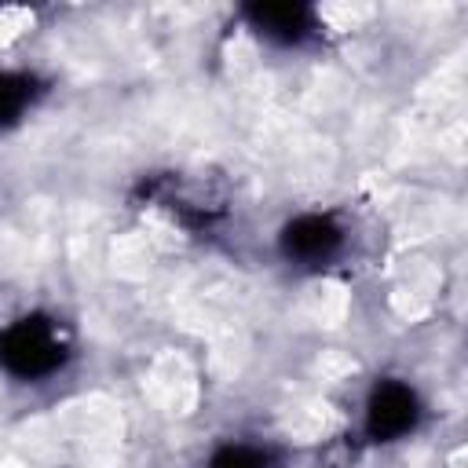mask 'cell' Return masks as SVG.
<instances>
[{
  "mask_svg": "<svg viewBox=\"0 0 468 468\" xmlns=\"http://www.w3.org/2000/svg\"><path fill=\"white\" fill-rule=\"evenodd\" d=\"M4 362L22 377H40L62 362V336L44 318H26L15 329H7L0 344Z\"/></svg>",
  "mask_w": 468,
  "mask_h": 468,
  "instance_id": "1",
  "label": "cell"
},
{
  "mask_svg": "<svg viewBox=\"0 0 468 468\" xmlns=\"http://www.w3.org/2000/svg\"><path fill=\"white\" fill-rule=\"evenodd\" d=\"M333 241H336V230L325 219H314L311 216V219H300V223L289 227V252H296L303 260L325 256L333 249Z\"/></svg>",
  "mask_w": 468,
  "mask_h": 468,
  "instance_id": "3",
  "label": "cell"
},
{
  "mask_svg": "<svg viewBox=\"0 0 468 468\" xmlns=\"http://www.w3.org/2000/svg\"><path fill=\"white\" fill-rule=\"evenodd\" d=\"M212 468H263V457L252 453V450H223Z\"/></svg>",
  "mask_w": 468,
  "mask_h": 468,
  "instance_id": "5",
  "label": "cell"
},
{
  "mask_svg": "<svg viewBox=\"0 0 468 468\" xmlns=\"http://www.w3.org/2000/svg\"><path fill=\"white\" fill-rule=\"evenodd\" d=\"M252 18L260 29L274 33V37H300V29L307 26V11L292 7V4H267V7H252Z\"/></svg>",
  "mask_w": 468,
  "mask_h": 468,
  "instance_id": "4",
  "label": "cell"
},
{
  "mask_svg": "<svg viewBox=\"0 0 468 468\" xmlns=\"http://www.w3.org/2000/svg\"><path fill=\"white\" fill-rule=\"evenodd\" d=\"M18 102H22V84L11 80V77H0V121H4L7 113H15Z\"/></svg>",
  "mask_w": 468,
  "mask_h": 468,
  "instance_id": "6",
  "label": "cell"
},
{
  "mask_svg": "<svg viewBox=\"0 0 468 468\" xmlns=\"http://www.w3.org/2000/svg\"><path fill=\"white\" fill-rule=\"evenodd\" d=\"M413 424V395L399 384H388L377 391L369 406V428L373 435H399Z\"/></svg>",
  "mask_w": 468,
  "mask_h": 468,
  "instance_id": "2",
  "label": "cell"
}]
</instances>
